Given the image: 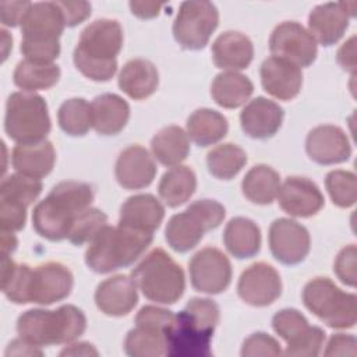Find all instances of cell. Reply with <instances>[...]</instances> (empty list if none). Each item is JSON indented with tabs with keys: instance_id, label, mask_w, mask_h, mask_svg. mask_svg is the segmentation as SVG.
Wrapping results in <instances>:
<instances>
[{
	"instance_id": "13",
	"label": "cell",
	"mask_w": 357,
	"mask_h": 357,
	"mask_svg": "<svg viewBox=\"0 0 357 357\" xmlns=\"http://www.w3.org/2000/svg\"><path fill=\"white\" fill-rule=\"evenodd\" d=\"M273 56L289 60L298 67H308L317 57V42L298 22L284 21L279 24L269 39Z\"/></svg>"
},
{
	"instance_id": "3",
	"label": "cell",
	"mask_w": 357,
	"mask_h": 357,
	"mask_svg": "<svg viewBox=\"0 0 357 357\" xmlns=\"http://www.w3.org/2000/svg\"><path fill=\"white\" fill-rule=\"evenodd\" d=\"M123 29L116 20H96L79 36L74 49L75 67L92 81H109L117 71Z\"/></svg>"
},
{
	"instance_id": "14",
	"label": "cell",
	"mask_w": 357,
	"mask_h": 357,
	"mask_svg": "<svg viewBox=\"0 0 357 357\" xmlns=\"http://www.w3.org/2000/svg\"><path fill=\"white\" fill-rule=\"evenodd\" d=\"M269 247L272 255L284 265H296L310 252V233L296 220L280 218L269 227Z\"/></svg>"
},
{
	"instance_id": "15",
	"label": "cell",
	"mask_w": 357,
	"mask_h": 357,
	"mask_svg": "<svg viewBox=\"0 0 357 357\" xmlns=\"http://www.w3.org/2000/svg\"><path fill=\"white\" fill-rule=\"evenodd\" d=\"M237 293L243 301L254 307L272 304L282 293V280L278 271L266 264L257 262L240 276Z\"/></svg>"
},
{
	"instance_id": "53",
	"label": "cell",
	"mask_w": 357,
	"mask_h": 357,
	"mask_svg": "<svg viewBox=\"0 0 357 357\" xmlns=\"http://www.w3.org/2000/svg\"><path fill=\"white\" fill-rule=\"evenodd\" d=\"M42 354L43 353L38 349V346H33L24 339L13 340L6 350V356H42Z\"/></svg>"
},
{
	"instance_id": "16",
	"label": "cell",
	"mask_w": 357,
	"mask_h": 357,
	"mask_svg": "<svg viewBox=\"0 0 357 357\" xmlns=\"http://www.w3.org/2000/svg\"><path fill=\"white\" fill-rule=\"evenodd\" d=\"M356 3H325L317 6L308 17L310 33L322 46L335 45L349 28V20L354 17Z\"/></svg>"
},
{
	"instance_id": "50",
	"label": "cell",
	"mask_w": 357,
	"mask_h": 357,
	"mask_svg": "<svg viewBox=\"0 0 357 357\" xmlns=\"http://www.w3.org/2000/svg\"><path fill=\"white\" fill-rule=\"evenodd\" d=\"M324 354L325 356H356L357 340L353 335H344V333L332 335Z\"/></svg>"
},
{
	"instance_id": "1",
	"label": "cell",
	"mask_w": 357,
	"mask_h": 357,
	"mask_svg": "<svg viewBox=\"0 0 357 357\" xmlns=\"http://www.w3.org/2000/svg\"><path fill=\"white\" fill-rule=\"evenodd\" d=\"M73 284V273L60 262H46L35 268L14 264L1 276V290L15 304H53L68 297Z\"/></svg>"
},
{
	"instance_id": "18",
	"label": "cell",
	"mask_w": 357,
	"mask_h": 357,
	"mask_svg": "<svg viewBox=\"0 0 357 357\" xmlns=\"http://www.w3.org/2000/svg\"><path fill=\"white\" fill-rule=\"evenodd\" d=\"M66 21L57 1L32 3L21 22L22 40L59 42Z\"/></svg>"
},
{
	"instance_id": "23",
	"label": "cell",
	"mask_w": 357,
	"mask_h": 357,
	"mask_svg": "<svg viewBox=\"0 0 357 357\" xmlns=\"http://www.w3.org/2000/svg\"><path fill=\"white\" fill-rule=\"evenodd\" d=\"M283 109L273 100L258 96L248 102L240 114L243 131L255 139L273 137L282 126Z\"/></svg>"
},
{
	"instance_id": "45",
	"label": "cell",
	"mask_w": 357,
	"mask_h": 357,
	"mask_svg": "<svg viewBox=\"0 0 357 357\" xmlns=\"http://www.w3.org/2000/svg\"><path fill=\"white\" fill-rule=\"evenodd\" d=\"M21 52L26 60L40 64H52L60 54L59 42H36V40H22Z\"/></svg>"
},
{
	"instance_id": "55",
	"label": "cell",
	"mask_w": 357,
	"mask_h": 357,
	"mask_svg": "<svg viewBox=\"0 0 357 357\" xmlns=\"http://www.w3.org/2000/svg\"><path fill=\"white\" fill-rule=\"evenodd\" d=\"M99 351L86 342L74 343L60 351V356H98Z\"/></svg>"
},
{
	"instance_id": "46",
	"label": "cell",
	"mask_w": 357,
	"mask_h": 357,
	"mask_svg": "<svg viewBox=\"0 0 357 357\" xmlns=\"http://www.w3.org/2000/svg\"><path fill=\"white\" fill-rule=\"evenodd\" d=\"M356 257L357 250L354 244L344 247L336 257L333 271L342 283L354 287L356 286Z\"/></svg>"
},
{
	"instance_id": "54",
	"label": "cell",
	"mask_w": 357,
	"mask_h": 357,
	"mask_svg": "<svg viewBox=\"0 0 357 357\" xmlns=\"http://www.w3.org/2000/svg\"><path fill=\"white\" fill-rule=\"evenodd\" d=\"M131 13L139 18H153L159 14L162 4L149 3V1H131Z\"/></svg>"
},
{
	"instance_id": "32",
	"label": "cell",
	"mask_w": 357,
	"mask_h": 357,
	"mask_svg": "<svg viewBox=\"0 0 357 357\" xmlns=\"http://www.w3.org/2000/svg\"><path fill=\"white\" fill-rule=\"evenodd\" d=\"M229 130L223 114L212 109H198L187 120V135L198 146H208L220 141Z\"/></svg>"
},
{
	"instance_id": "42",
	"label": "cell",
	"mask_w": 357,
	"mask_h": 357,
	"mask_svg": "<svg viewBox=\"0 0 357 357\" xmlns=\"http://www.w3.org/2000/svg\"><path fill=\"white\" fill-rule=\"evenodd\" d=\"M272 326L275 332L287 344L296 342L310 329V325L305 317L294 308H284L276 312L272 318Z\"/></svg>"
},
{
	"instance_id": "17",
	"label": "cell",
	"mask_w": 357,
	"mask_h": 357,
	"mask_svg": "<svg viewBox=\"0 0 357 357\" xmlns=\"http://www.w3.org/2000/svg\"><path fill=\"white\" fill-rule=\"evenodd\" d=\"M280 208L296 218H310L317 215L324 204V195L318 185L305 177H289L278 192Z\"/></svg>"
},
{
	"instance_id": "8",
	"label": "cell",
	"mask_w": 357,
	"mask_h": 357,
	"mask_svg": "<svg viewBox=\"0 0 357 357\" xmlns=\"http://www.w3.org/2000/svg\"><path fill=\"white\" fill-rule=\"evenodd\" d=\"M225 215V208L218 201H195L184 212L170 218L165 230L166 241L174 251L187 252L201 241L205 231L216 229Z\"/></svg>"
},
{
	"instance_id": "28",
	"label": "cell",
	"mask_w": 357,
	"mask_h": 357,
	"mask_svg": "<svg viewBox=\"0 0 357 357\" xmlns=\"http://www.w3.org/2000/svg\"><path fill=\"white\" fill-rule=\"evenodd\" d=\"M159 84L156 67L145 59L127 61L119 74V86L131 99L142 100L151 96Z\"/></svg>"
},
{
	"instance_id": "4",
	"label": "cell",
	"mask_w": 357,
	"mask_h": 357,
	"mask_svg": "<svg viewBox=\"0 0 357 357\" xmlns=\"http://www.w3.org/2000/svg\"><path fill=\"white\" fill-rule=\"evenodd\" d=\"M152 233L128 226H105L89 243L85 262L96 273H109L131 265L151 245Z\"/></svg>"
},
{
	"instance_id": "56",
	"label": "cell",
	"mask_w": 357,
	"mask_h": 357,
	"mask_svg": "<svg viewBox=\"0 0 357 357\" xmlns=\"http://www.w3.org/2000/svg\"><path fill=\"white\" fill-rule=\"evenodd\" d=\"M0 248H1V257H10V254L17 248V237L13 231L1 230Z\"/></svg>"
},
{
	"instance_id": "40",
	"label": "cell",
	"mask_w": 357,
	"mask_h": 357,
	"mask_svg": "<svg viewBox=\"0 0 357 357\" xmlns=\"http://www.w3.org/2000/svg\"><path fill=\"white\" fill-rule=\"evenodd\" d=\"M105 226H107V216L102 211L89 206L74 219L67 238L75 245H82L91 243Z\"/></svg>"
},
{
	"instance_id": "34",
	"label": "cell",
	"mask_w": 357,
	"mask_h": 357,
	"mask_svg": "<svg viewBox=\"0 0 357 357\" xmlns=\"http://www.w3.org/2000/svg\"><path fill=\"white\" fill-rule=\"evenodd\" d=\"M197 188L195 173L188 166H174L167 170L159 183V195L163 202L176 208L191 198Z\"/></svg>"
},
{
	"instance_id": "21",
	"label": "cell",
	"mask_w": 357,
	"mask_h": 357,
	"mask_svg": "<svg viewBox=\"0 0 357 357\" xmlns=\"http://www.w3.org/2000/svg\"><path fill=\"white\" fill-rule=\"evenodd\" d=\"M116 178L127 190L148 187L156 174V165L151 153L141 145L126 148L116 162Z\"/></svg>"
},
{
	"instance_id": "10",
	"label": "cell",
	"mask_w": 357,
	"mask_h": 357,
	"mask_svg": "<svg viewBox=\"0 0 357 357\" xmlns=\"http://www.w3.org/2000/svg\"><path fill=\"white\" fill-rule=\"evenodd\" d=\"M219 22V13L211 1H184L173 24L177 43L188 50L206 46Z\"/></svg>"
},
{
	"instance_id": "38",
	"label": "cell",
	"mask_w": 357,
	"mask_h": 357,
	"mask_svg": "<svg viewBox=\"0 0 357 357\" xmlns=\"http://www.w3.org/2000/svg\"><path fill=\"white\" fill-rule=\"evenodd\" d=\"M57 119L60 128L66 134L71 137L85 135L92 127L91 105L82 98L68 99L61 103Z\"/></svg>"
},
{
	"instance_id": "2",
	"label": "cell",
	"mask_w": 357,
	"mask_h": 357,
	"mask_svg": "<svg viewBox=\"0 0 357 357\" xmlns=\"http://www.w3.org/2000/svg\"><path fill=\"white\" fill-rule=\"evenodd\" d=\"M93 188L88 183L61 181L52 188L32 213V225L38 234L60 241L67 238L74 219L91 206Z\"/></svg>"
},
{
	"instance_id": "31",
	"label": "cell",
	"mask_w": 357,
	"mask_h": 357,
	"mask_svg": "<svg viewBox=\"0 0 357 357\" xmlns=\"http://www.w3.org/2000/svg\"><path fill=\"white\" fill-rule=\"evenodd\" d=\"M252 92V82L237 71H225L218 74L211 86L213 100L226 109H236L244 105Z\"/></svg>"
},
{
	"instance_id": "26",
	"label": "cell",
	"mask_w": 357,
	"mask_h": 357,
	"mask_svg": "<svg viewBox=\"0 0 357 357\" xmlns=\"http://www.w3.org/2000/svg\"><path fill=\"white\" fill-rule=\"evenodd\" d=\"M92 127L100 135H116L130 117L128 103L116 93H102L91 103Z\"/></svg>"
},
{
	"instance_id": "43",
	"label": "cell",
	"mask_w": 357,
	"mask_h": 357,
	"mask_svg": "<svg viewBox=\"0 0 357 357\" xmlns=\"http://www.w3.org/2000/svg\"><path fill=\"white\" fill-rule=\"evenodd\" d=\"M325 340V332L318 326H310V329L298 337L296 342L287 344L286 354L290 356H318Z\"/></svg>"
},
{
	"instance_id": "51",
	"label": "cell",
	"mask_w": 357,
	"mask_h": 357,
	"mask_svg": "<svg viewBox=\"0 0 357 357\" xmlns=\"http://www.w3.org/2000/svg\"><path fill=\"white\" fill-rule=\"evenodd\" d=\"M32 3L29 1H0V18L3 25H21L24 15Z\"/></svg>"
},
{
	"instance_id": "48",
	"label": "cell",
	"mask_w": 357,
	"mask_h": 357,
	"mask_svg": "<svg viewBox=\"0 0 357 357\" xmlns=\"http://www.w3.org/2000/svg\"><path fill=\"white\" fill-rule=\"evenodd\" d=\"M26 208L18 204L0 201V226L3 231H18L25 226Z\"/></svg>"
},
{
	"instance_id": "19",
	"label": "cell",
	"mask_w": 357,
	"mask_h": 357,
	"mask_svg": "<svg viewBox=\"0 0 357 357\" xmlns=\"http://www.w3.org/2000/svg\"><path fill=\"white\" fill-rule=\"evenodd\" d=\"M305 151L308 156L319 165L342 163L351 155V146L346 132L329 124L318 126L308 132Z\"/></svg>"
},
{
	"instance_id": "24",
	"label": "cell",
	"mask_w": 357,
	"mask_h": 357,
	"mask_svg": "<svg viewBox=\"0 0 357 357\" xmlns=\"http://www.w3.org/2000/svg\"><path fill=\"white\" fill-rule=\"evenodd\" d=\"M252 56V42L241 32L227 31L219 35L212 45L213 63L222 70H244L250 66Z\"/></svg>"
},
{
	"instance_id": "36",
	"label": "cell",
	"mask_w": 357,
	"mask_h": 357,
	"mask_svg": "<svg viewBox=\"0 0 357 357\" xmlns=\"http://www.w3.org/2000/svg\"><path fill=\"white\" fill-rule=\"evenodd\" d=\"M60 68L56 64H40L29 60H22L14 71V84L25 92L47 89L57 84Z\"/></svg>"
},
{
	"instance_id": "27",
	"label": "cell",
	"mask_w": 357,
	"mask_h": 357,
	"mask_svg": "<svg viewBox=\"0 0 357 357\" xmlns=\"http://www.w3.org/2000/svg\"><path fill=\"white\" fill-rule=\"evenodd\" d=\"M56 152L52 142L43 139L31 144H18L11 153L13 167L17 173L42 178L47 176L54 166Z\"/></svg>"
},
{
	"instance_id": "44",
	"label": "cell",
	"mask_w": 357,
	"mask_h": 357,
	"mask_svg": "<svg viewBox=\"0 0 357 357\" xmlns=\"http://www.w3.org/2000/svg\"><path fill=\"white\" fill-rule=\"evenodd\" d=\"M282 354L280 344L272 336L257 332L248 336L241 347L243 357H255V356H279Z\"/></svg>"
},
{
	"instance_id": "35",
	"label": "cell",
	"mask_w": 357,
	"mask_h": 357,
	"mask_svg": "<svg viewBox=\"0 0 357 357\" xmlns=\"http://www.w3.org/2000/svg\"><path fill=\"white\" fill-rule=\"evenodd\" d=\"M124 350L131 357L166 356V332L145 325H135L126 336Z\"/></svg>"
},
{
	"instance_id": "22",
	"label": "cell",
	"mask_w": 357,
	"mask_h": 357,
	"mask_svg": "<svg viewBox=\"0 0 357 357\" xmlns=\"http://www.w3.org/2000/svg\"><path fill=\"white\" fill-rule=\"evenodd\" d=\"M137 301V284L127 275H116L103 280L95 291L96 307L110 317L127 315Z\"/></svg>"
},
{
	"instance_id": "33",
	"label": "cell",
	"mask_w": 357,
	"mask_h": 357,
	"mask_svg": "<svg viewBox=\"0 0 357 357\" xmlns=\"http://www.w3.org/2000/svg\"><path fill=\"white\" fill-rule=\"evenodd\" d=\"M280 177L276 170L266 165H257L244 176L241 190L244 197L258 205L271 204L279 192Z\"/></svg>"
},
{
	"instance_id": "20",
	"label": "cell",
	"mask_w": 357,
	"mask_h": 357,
	"mask_svg": "<svg viewBox=\"0 0 357 357\" xmlns=\"http://www.w3.org/2000/svg\"><path fill=\"white\" fill-rule=\"evenodd\" d=\"M261 82L264 89L279 100L296 98L303 85V74L294 63L272 56L261 66Z\"/></svg>"
},
{
	"instance_id": "30",
	"label": "cell",
	"mask_w": 357,
	"mask_h": 357,
	"mask_svg": "<svg viewBox=\"0 0 357 357\" xmlns=\"http://www.w3.org/2000/svg\"><path fill=\"white\" fill-rule=\"evenodd\" d=\"M153 156L165 166H178L190 152L187 132L178 126H167L158 131L151 141Z\"/></svg>"
},
{
	"instance_id": "41",
	"label": "cell",
	"mask_w": 357,
	"mask_h": 357,
	"mask_svg": "<svg viewBox=\"0 0 357 357\" xmlns=\"http://www.w3.org/2000/svg\"><path fill=\"white\" fill-rule=\"evenodd\" d=\"M326 190L335 205L340 208H350L357 199L356 174L347 170H332L325 178Z\"/></svg>"
},
{
	"instance_id": "39",
	"label": "cell",
	"mask_w": 357,
	"mask_h": 357,
	"mask_svg": "<svg viewBox=\"0 0 357 357\" xmlns=\"http://www.w3.org/2000/svg\"><path fill=\"white\" fill-rule=\"evenodd\" d=\"M42 183L39 178L21 173H14L1 180L0 201L13 202L28 208L40 194Z\"/></svg>"
},
{
	"instance_id": "47",
	"label": "cell",
	"mask_w": 357,
	"mask_h": 357,
	"mask_svg": "<svg viewBox=\"0 0 357 357\" xmlns=\"http://www.w3.org/2000/svg\"><path fill=\"white\" fill-rule=\"evenodd\" d=\"M174 314L169 310L155 307V305H145L142 307L137 317H135V325H145L162 331H167V328L173 324Z\"/></svg>"
},
{
	"instance_id": "49",
	"label": "cell",
	"mask_w": 357,
	"mask_h": 357,
	"mask_svg": "<svg viewBox=\"0 0 357 357\" xmlns=\"http://www.w3.org/2000/svg\"><path fill=\"white\" fill-rule=\"evenodd\" d=\"M66 26H75L91 15V4L86 1H57Z\"/></svg>"
},
{
	"instance_id": "25",
	"label": "cell",
	"mask_w": 357,
	"mask_h": 357,
	"mask_svg": "<svg viewBox=\"0 0 357 357\" xmlns=\"http://www.w3.org/2000/svg\"><path fill=\"white\" fill-rule=\"evenodd\" d=\"M165 218V208L151 194L130 197L120 209L119 225L152 233L160 226Z\"/></svg>"
},
{
	"instance_id": "11",
	"label": "cell",
	"mask_w": 357,
	"mask_h": 357,
	"mask_svg": "<svg viewBox=\"0 0 357 357\" xmlns=\"http://www.w3.org/2000/svg\"><path fill=\"white\" fill-rule=\"evenodd\" d=\"M213 331L184 308L166 331V356L209 357Z\"/></svg>"
},
{
	"instance_id": "6",
	"label": "cell",
	"mask_w": 357,
	"mask_h": 357,
	"mask_svg": "<svg viewBox=\"0 0 357 357\" xmlns=\"http://www.w3.org/2000/svg\"><path fill=\"white\" fill-rule=\"evenodd\" d=\"M131 278L142 294L159 304H174L184 293L181 266L162 248H155L132 269Z\"/></svg>"
},
{
	"instance_id": "9",
	"label": "cell",
	"mask_w": 357,
	"mask_h": 357,
	"mask_svg": "<svg viewBox=\"0 0 357 357\" xmlns=\"http://www.w3.org/2000/svg\"><path fill=\"white\" fill-rule=\"evenodd\" d=\"M304 305L324 324L335 329H349L357 322L356 296L342 291L329 278H315L303 290Z\"/></svg>"
},
{
	"instance_id": "5",
	"label": "cell",
	"mask_w": 357,
	"mask_h": 357,
	"mask_svg": "<svg viewBox=\"0 0 357 357\" xmlns=\"http://www.w3.org/2000/svg\"><path fill=\"white\" fill-rule=\"evenodd\" d=\"M85 328L84 312L71 304L54 311L28 310L20 315L17 322L20 337L38 347L73 342L84 333Z\"/></svg>"
},
{
	"instance_id": "12",
	"label": "cell",
	"mask_w": 357,
	"mask_h": 357,
	"mask_svg": "<svg viewBox=\"0 0 357 357\" xmlns=\"http://www.w3.org/2000/svg\"><path fill=\"white\" fill-rule=\"evenodd\" d=\"M191 284L206 294L225 291L231 282V264L218 248L206 247L198 251L188 264Z\"/></svg>"
},
{
	"instance_id": "37",
	"label": "cell",
	"mask_w": 357,
	"mask_h": 357,
	"mask_svg": "<svg viewBox=\"0 0 357 357\" xmlns=\"http://www.w3.org/2000/svg\"><path fill=\"white\" fill-rule=\"evenodd\" d=\"M247 155L244 149L234 144H222L209 151L206 156L208 170L220 180H230L244 167Z\"/></svg>"
},
{
	"instance_id": "52",
	"label": "cell",
	"mask_w": 357,
	"mask_h": 357,
	"mask_svg": "<svg viewBox=\"0 0 357 357\" xmlns=\"http://www.w3.org/2000/svg\"><path fill=\"white\" fill-rule=\"evenodd\" d=\"M356 36H351L337 52V63L343 70L354 73L356 70Z\"/></svg>"
},
{
	"instance_id": "7",
	"label": "cell",
	"mask_w": 357,
	"mask_h": 357,
	"mask_svg": "<svg viewBox=\"0 0 357 357\" xmlns=\"http://www.w3.org/2000/svg\"><path fill=\"white\" fill-rule=\"evenodd\" d=\"M50 117L45 99L35 92H14L6 105L4 128L17 144L43 141L50 131Z\"/></svg>"
},
{
	"instance_id": "29",
	"label": "cell",
	"mask_w": 357,
	"mask_h": 357,
	"mask_svg": "<svg viewBox=\"0 0 357 357\" xmlns=\"http://www.w3.org/2000/svg\"><path fill=\"white\" fill-rule=\"evenodd\" d=\"M223 241L233 257L238 259L251 258L259 252L261 230L251 219L238 216L226 225Z\"/></svg>"
}]
</instances>
